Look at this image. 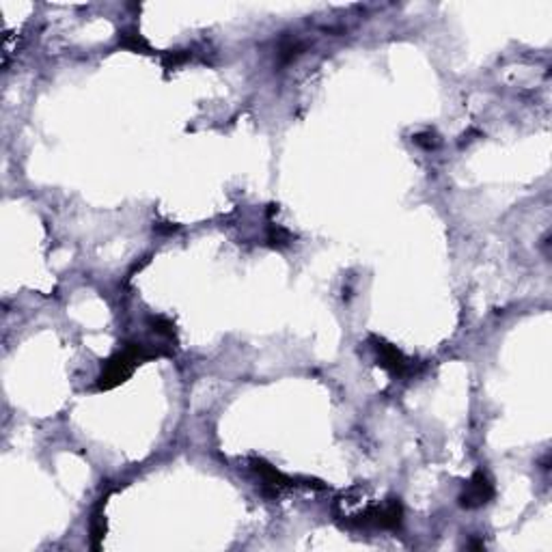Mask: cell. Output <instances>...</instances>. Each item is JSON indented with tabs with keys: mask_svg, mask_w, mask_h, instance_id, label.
Wrapping results in <instances>:
<instances>
[{
	"mask_svg": "<svg viewBox=\"0 0 552 552\" xmlns=\"http://www.w3.org/2000/svg\"><path fill=\"white\" fill-rule=\"evenodd\" d=\"M121 45L134 50V52H149V43L143 39V35L138 30H123L121 33Z\"/></svg>",
	"mask_w": 552,
	"mask_h": 552,
	"instance_id": "4",
	"label": "cell"
},
{
	"mask_svg": "<svg viewBox=\"0 0 552 552\" xmlns=\"http://www.w3.org/2000/svg\"><path fill=\"white\" fill-rule=\"evenodd\" d=\"M154 356H158V354L156 352H147L145 345H141V343H125L123 352L115 354L106 362L104 372L100 376V382H98V389L100 391H110V389L119 386L121 382H125L132 376L136 364H141L143 360H149Z\"/></svg>",
	"mask_w": 552,
	"mask_h": 552,
	"instance_id": "1",
	"label": "cell"
},
{
	"mask_svg": "<svg viewBox=\"0 0 552 552\" xmlns=\"http://www.w3.org/2000/svg\"><path fill=\"white\" fill-rule=\"evenodd\" d=\"M376 354H378V362L384 367V369L391 374V376H403L408 369H410V362L408 358L391 343H386L384 339H376V345H374Z\"/></svg>",
	"mask_w": 552,
	"mask_h": 552,
	"instance_id": "3",
	"label": "cell"
},
{
	"mask_svg": "<svg viewBox=\"0 0 552 552\" xmlns=\"http://www.w3.org/2000/svg\"><path fill=\"white\" fill-rule=\"evenodd\" d=\"M292 242V234L289 231H285V229H281V226H272L270 229V244L272 246H287Z\"/></svg>",
	"mask_w": 552,
	"mask_h": 552,
	"instance_id": "6",
	"label": "cell"
},
{
	"mask_svg": "<svg viewBox=\"0 0 552 552\" xmlns=\"http://www.w3.org/2000/svg\"><path fill=\"white\" fill-rule=\"evenodd\" d=\"M494 496V485L490 481V477L483 471H477L473 475V479L466 483L464 492L459 494V505L466 510H477L481 505L490 502Z\"/></svg>",
	"mask_w": 552,
	"mask_h": 552,
	"instance_id": "2",
	"label": "cell"
},
{
	"mask_svg": "<svg viewBox=\"0 0 552 552\" xmlns=\"http://www.w3.org/2000/svg\"><path fill=\"white\" fill-rule=\"evenodd\" d=\"M149 324H151V328H154L156 335H162V337H168V339L175 337V326H173L171 319H166V317H162V315H156V317L149 319Z\"/></svg>",
	"mask_w": 552,
	"mask_h": 552,
	"instance_id": "5",
	"label": "cell"
}]
</instances>
